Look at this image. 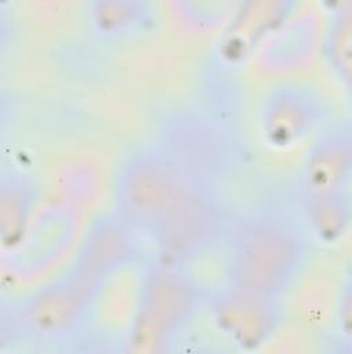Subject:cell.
<instances>
[{"instance_id":"cell-11","label":"cell","mask_w":352,"mask_h":354,"mask_svg":"<svg viewBox=\"0 0 352 354\" xmlns=\"http://www.w3.org/2000/svg\"><path fill=\"white\" fill-rule=\"evenodd\" d=\"M237 6L219 40V55L231 64L246 59L295 12V3L289 0H250Z\"/></svg>"},{"instance_id":"cell-6","label":"cell","mask_w":352,"mask_h":354,"mask_svg":"<svg viewBox=\"0 0 352 354\" xmlns=\"http://www.w3.org/2000/svg\"><path fill=\"white\" fill-rule=\"evenodd\" d=\"M326 116L327 102L315 86L301 80H284L265 94L260 127L269 145L287 148L317 130Z\"/></svg>"},{"instance_id":"cell-15","label":"cell","mask_w":352,"mask_h":354,"mask_svg":"<svg viewBox=\"0 0 352 354\" xmlns=\"http://www.w3.org/2000/svg\"><path fill=\"white\" fill-rule=\"evenodd\" d=\"M323 55L333 73L346 90L352 82V3L337 4L331 11L322 44Z\"/></svg>"},{"instance_id":"cell-1","label":"cell","mask_w":352,"mask_h":354,"mask_svg":"<svg viewBox=\"0 0 352 354\" xmlns=\"http://www.w3.org/2000/svg\"><path fill=\"white\" fill-rule=\"evenodd\" d=\"M306 257V241L289 220L276 214L247 217L232 236L231 285L280 299L300 277Z\"/></svg>"},{"instance_id":"cell-2","label":"cell","mask_w":352,"mask_h":354,"mask_svg":"<svg viewBox=\"0 0 352 354\" xmlns=\"http://www.w3.org/2000/svg\"><path fill=\"white\" fill-rule=\"evenodd\" d=\"M200 304L196 282L179 266L157 261L148 267L139 286L126 351L156 354L167 348L193 318Z\"/></svg>"},{"instance_id":"cell-14","label":"cell","mask_w":352,"mask_h":354,"mask_svg":"<svg viewBox=\"0 0 352 354\" xmlns=\"http://www.w3.org/2000/svg\"><path fill=\"white\" fill-rule=\"evenodd\" d=\"M146 0H94L87 4L90 24L104 37L120 39L146 28L155 15Z\"/></svg>"},{"instance_id":"cell-7","label":"cell","mask_w":352,"mask_h":354,"mask_svg":"<svg viewBox=\"0 0 352 354\" xmlns=\"http://www.w3.org/2000/svg\"><path fill=\"white\" fill-rule=\"evenodd\" d=\"M224 228V214L210 189L190 187L153 239L159 261L179 266L207 249Z\"/></svg>"},{"instance_id":"cell-16","label":"cell","mask_w":352,"mask_h":354,"mask_svg":"<svg viewBox=\"0 0 352 354\" xmlns=\"http://www.w3.org/2000/svg\"><path fill=\"white\" fill-rule=\"evenodd\" d=\"M304 212L313 234L323 242L338 241L352 217L349 191L304 199Z\"/></svg>"},{"instance_id":"cell-13","label":"cell","mask_w":352,"mask_h":354,"mask_svg":"<svg viewBox=\"0 0 352 354\" xmlns=\"http://www.w3.org/2000/svg\"><path fill=\"white\" fill-rule=\"evenodd\" d=\"M39 189L32 176L10 170L0 178V239L7 249H14L26 235L36 207Z\"/></svg>"},{"instance_id":"cell-12","label":"cell","mask_w":352,"mask_h":354,"mask_svg":"<svg viewBox=\"0 0 352 354\" xmlns=\"http://www.w3.org/2000/svg\"><path fill=\"white\" fill-rule=\"evenodd\" d=\"M319 25L313 12L291 14L261 46L260 62L271 72H290L306 65L317 47Z\"/></svg>"},{"instance_id":"cell-4","label":"cell","mask_w":352,"mask_h":354,"mask_svg":"<svg viewBox=\"0 0 352 354\" xmlns=\"http://www.w3.org/2000/svg\"><path fill=\"white\" fill-rule=\"evenodd\" d=\"M99 288L68 268L22 303L17 317L18 325L35 339L65 336L84 318Z\"/></svg>"},{"instance_id":"cell-10","label":"cell","mask_w":352,"mask_h":354,"mask_svg":"<svg viewBox=\"0 0 352 354\" xmlns=\"http://www.w3.org/2000/svg\"><path fill=\"white\" fill-rule=\"evenodd\" d=\"M133 232L116 213L97 217L69 268L88 282L102 286L109 275L131 260L135 249Z\"/></svg>"},{"instance_id":"cell-9","label":"cell","mask_w":352,"mask_h":354,"mask_svg":"<svg viewBox=\"0 0 352 354\" xmlns=\"http://www.w3.org/2000/svg\"><path fill=\"white\" fill-rule=\"evenodd\" d=\"M352 130L348 122L326 127L308 149L301 169L302 201L349 191Z\"/></svg>"},{"instance_id":"cell-8","label":"cell","mask_w":352,"mask_h":354,"mask_svg":"<svg viewBox=\"0 0 352 354\" xmlns=\"http://www.w3.org/2000/svg\"><path fill=\"white\" fill-rule=\"evenodd\" d=\"M279 300L229 283L214 296L211 311L218 329L229 340L240 348L254 350L277 330L283 318Z\"/></svg>"},{"instance_id":"cell-17","label":"cell","mask_w":352,"mask_h":354,"mask_svg":"<svg viewBox=\"0 0 352 354\" xmlns=\"http://www.w3.org/2000/svg\"><path fill=\"white\" fill-rule=\"evenodd\" d=\"M175 19L188 30L207 32L228 21L237 7L226 0H174L170 3Z\"/></svg>"},{"instance_id":"cell-5","label":"cell","mask_w":352,"mask_h":354,"mask_svg":"<svg viewBox=\"0 0 352 354\" xmlns=\"http://www.w3.org/2000/svg\"><path fill=\"white\" fill-rule=\"evenodd\" d=\"M157 148L188 184L203 189H210L225 165L219 131L208 120L189 112H178L164 123Z\"/></svg>"},{"instance_id":"cell-3","label":"cell","mask_w":352,"mask_h":354,"mask_svg":"<svg viewBox=\"0 0 352 354\" xmlns=\"http://www.w3.org/2000/svg\"><path fill=\"white\" fill-rule=\"evenodd\" d=\"M190 187L157 147L134 151L116 176L115 213L153 236Z\"/></svg>"}]
</instances>
